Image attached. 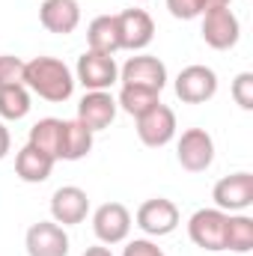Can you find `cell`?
<instances>
[{"label":"cell","mask_w":253,"mask_h":256,"mask_svg":"<svg viewBox=\"0 0 253 256\" xmlns=\"http://www.w3.org/2000/svg\"><path fill=\"white\" fill-rule=\"evenodd\" d=\"M27 254L30 256H68V236L57 220H39L27 230Z\"/></svg>","instance_id":"10"},{"label":"cell","mask_w":253,"mask_h":256,"mask_svg":"<svg viewBox=\"0 0 253 256\" xmlns=\"http://www.w3.org/2000/svg\"><path fill=\"white\" fill-rule=\"evenodd\" d=\"M137 226L146 236H170L179 226V208L170 200H164V196L146 200L137 208Z\"/></svg>","instance_id":"11"},{"label":"cell","mask_w":253,"mask_h":256,"mask_svg":"<svg viewBox=\"0 0 253 256\" xmlns=\"http://www.w3.org/2000/svg\"><path fill=\"white\" fill-rule=\"evenodd\" d=\"M238 36H242V24L230 6H218V9L202 12V39L208 48L226 51L238 42Z\"/></svg>","instance_id":"3"},{"label":"cell","mask_w":253,"mask_h":256,"mask_svg":"<svg viewBox=\"0 0 253 256\" xmlns=\"http://www.w3.org/2000/svg\"><path fill=\"white\" fill-rule=\"evenodd\" d=\"M92 230L102 244H120L131 232V214L122 202H104L92 214Z\"/></svg>","instance_id":"8"},{"label":"cell","mask_w":253,"mask_h":256,"mask_svg":"<svg viewBox=\"0 0 253 256\" xmlns=\"http://www.w3.org/2000/svg\"><path fill=\"white\" fill-rule=\"evenodd\" d=\"M30 114V92L24 84L0 86V116L3 120H24Z\"/></svg>","instance_id":"21"},{"label":"cell","mask_w":253,"mask_h":256,"mask_svg":"<svg viewBox=\"0 0 253 256\" xmlns=\"http://www.w3.org/2000/svg\"><path fill=\"white\" fill-rule=\"evenodd\" d=\"M84 256H114L108 248H102V244H96V248H86L84 250Z\"/></svg>","instance_id":"29"},{"label":"cell","mask_w":253,"mask_h":256,"mask_svg":"<svg viewBox=\"0 0 253 256\" xmlns=\"http://www.w3.org/2000/svg\"><path fill=\"white\" fill-rule=\"evenodd\" d=\"M161 98H158V92L155 90H146V86H128V84H122V90H120V108L126 110V114H131L134 120L137 116H143L149 108H155Z\"/></svg>","instance_id":"22"},{"label":"cell","mask_w":253,"mask_h":256,"mask_svg":"<svg viewBox=\"0 0 253 256\" xmlns=\"http://www.w3.org/2000/svg\"><path fill=\"white\" fill-rule=\"evenodd\" d=\"M116 21H120L122 48H128V51H143L155 36V24H152L149 12H143V9H126L116 15Z\"/></svg>","instance_id":"14"},{"label":"cell","mask_w":253,"mask_h":256,"mask_svg":"<svg viewBox=\"0 0 253 256\" xmlns=\"http://www.w3.org/2000/svg\"><path fill=\"white\" fill-rule=\"evenodd\" d=\"M212 200L220 212H244L253 206V176L250 173H232V176H224L214 191Z\"/></svg>","instance_id":"9"},{"label":"cell","mask_w":253,"mask_h":256,"mask_svg":"<svg viewBox=\"0 0 253 256\" xmlns=\"http://www.w3.org/2000/svg\"><path fill=\"white\" fill-rule=\"evenodd\" d=\"M232 98H236L238 108L253 110V72H242L232 80Z\"/></svg>","instance_id":"26"},{"label":"cell","mask_w":253,"mask_h":256,"mask_svg":"<svg viewBox=\"0 0 253 256\" xmlns=\"http://www.w3.org/2000/svg\"><path fill=\"white\" fill-rule=\"evenodd\" d=\"M116 116V102L110 92L104 90H96V92H86L78 104V122L86 126L90 131H102L114 122Z\"/></svg>","instance_id":"13"},{"label":"cell","mask_w":253,"mask_h":256,"mask_svg":"<svg viewBox=\"0 0 253 256\" xmlns=\"http://www.w3.org/2000/svg\"><path fill=\"white\" fill-rule=\"evenodd\" d=\"M86 212H90V196L80 191V188H74V185L57 188L54 196H51V214H54V220L63 224V226L80 224V220L86 218Z\"/></svg>","instance_id":"15"},{"label":"cell","mask_w":253,"mask_h":256,"mask_svg":"<svg viewBox=\"0 0 253 256\" xmlns=\"http://www.w3.org/2000/svg\"><path fill=\"white\" fill-rule=\"evenodd\" d=\"M232 0H167V9L173 18H182V21H190V18H200L202 12L208 9H218V6H230Z\"/></svg>","instance_id":"24"},{"label":"cell","mask_w":253,"mask_h":256,"mask_svg":"<svg viewBox=\"0 0 253 256\" xmlns=\"http://www.w3.org/2000/svg\"><path fill=\"white\" fill-rule=\"evenodd\" d=\"M173 134H176V114L161 102L155 108H149L143 116H137V137L152 149L167 146L173 140Z\"/></svg>","instance_id":"6"},{"label":"cell","mask_w":253,"mask_h":256,"mask_svg":"<svg viewBox=\"0 0 253 256\" xmlns=\"http://www.w3.org/2000/svg\"><path fill=\"white\" fill-rule=\"evenodd\" d=\"M60 140H63V120H39L36 126L30 128V146H36L39 152L51 155L54 161H60Z\"/></svg>","instance_id":"20"},{"label":"cell","mask_w":253,"mask_h":256,"mask_svg":"<svg viewBox=\"0 0 253 256\" xmlns=\"http://www.w3.org/2000/svg\"><path fill=\"white\" fill-rule=\"evenodd\" d=\"M78 80L96 92V90H110L120 80V68L110 54H98V51H86L78 57Z\"/></svg>","instance_id":"5"},{"label":"cell","mask_w":253,"mask_h":256,"mask_svg":"<svg viewBox=\"0 0 253 256\" xmlns=\"http://www.w3.org/2000/svg\"><path fill=\"white\" fill-rule=\"evenodd\" d=\"M92 149V131L78 120H63V140H60V161H80Z\"/></svg>","instance_id":"19"},{"label":"cell","mask_w":253,"mask_h":256,"mask_svg":"<svg viewBox=\"0 0 253 256\" xmlns=\"http://www.w3.org/2000/svg\"><path fill=\"white\" fill-rule=\"evenodd\" d=\"M122 256H164V254H161V248H155L152 242L134 238V242H128V248L122 250Z\"/></svg>","instance_id":"27"},{"label":"cell","mask_w":253,"mask_h":256,"mask_svg":"<svg viewBox=\"0 0 253 256\" xmlns=\"http://www.w3.org/2000/svg\"><path fill=\"white\" fill-rule=\"evenodd\" d=\"M12 84H24V60L3 54L0 57V86H12Z\"/></svg>","instance_id":"25"},{"label":"cell","mask_w":253,"mask_h":256,"mask_svg":"<svg viewBox=\"0 0 253 256\" xmlns=\"http://www.w3.org/2000/svg\"><path fill=\"white\" fill-rule=\"evenodd\" d=\"M176 155H179V164H182L188 173H202V170H208L212 161H214V140H212V134L202 131V128H188V131L179 137Z\"/></svg>","instance_id":"4"},{"label":"cell","mask_w":253,"mask_h":256,"mask_svg":"<svg viewBox=\"0 0 253 256\" xmlns=\"http://www.w3.org/2000/svg\"><path fill=\"white\" fill-rule=\"evenodd\" d=\"M51 170H54V158L45 155V152H39V149L30 146V143L15 155V173H18V179H24V182H30V185L45 182V179L51 176Z\"/></svg>","instance_id":"18"},{"label":"cell","mask_w":253,"mask_h":256,"mask_svg":"<svg viewBox=\"0 0 253 256\" xmlns=\"http://www.w3.org/2000/svg\"><path fill=\"white\" fill-rule=\"evenodd\" d=\"M226 250L248 254L253 250V220L248 214H236L226 224Z\"/></svg>","instance_id":"23"},{"label":"cell","mask_w":253,"mask_h":256,"mask_svg":"<svg viewBox=\"0 0 253 256\" xmlns=\"http://www.w3.org/2000/svg\"><path fill=\"white\" fill-rule=\"evenodd\" d=\"M24 86L45 102H66L74 92V78L63 60L33 57L30 63H24Z\"/></svg>","instance_id":"1"},{"label":"cell","mask_w":253,"mask_h":256,"mask_svg":"<svg viewBox=\"0 0 253 256\" xmlns=\"http://www.w3.org/2000/svg\"><path fill=\"white\" fill-rule=\"evenodd\" d=\"M9 146H12V137H9V131H6V126L0 122V161L6 158V152H9Z\"/></svg>","instance_id":"28"},{"label":"cell","mask_w":253,"mask_h":256,"mask_svg":"<svg viewBox=\"0 0 253 256\" xmlns=\"http://www.w3.org/2000/svg\"><path fill=\"white\" fill-rule=\"evenodd\" d=\"M120 80L128 86H146V90L161 92L167 84V66L158 57H131L120 72Z\"/></svg>","instance_id":"12"},{"label":"cell","mask_w":253,"mask_h":256,"mask_svg":"<svg viewBox=\"0 0 253 256\" xmlns=\"http://www.w3.org/2000/svg\"><path fill=\"white\" fill-rule=\"evenodd\" d=\"M39 21L45 30L68 36L80 24V6H78V0H45L39 9Z\"/></svg>","instance_id":"16"},{"label":"cell","mask_w":253,"mask_h":256,"mask_svg":"<svg viewBox=\"0 0 253 256\" xmlns=\"http://www.w3.org/2000/svg\"><path fill=\"white\" fill-rule=\"evenodd\" d=\"M226 224L230 214L220 208H200L188 220L190 242L202 250H226Z\"/></svg>","instance_id":"2"},{"label":"cell","mask_w":253,"mask_h":256,"mask_svg":"<svg viewBox=\"0 0 253 256\" xmlns=\"http://www.w3.org/2000/svg\"><path fill=\"white\" fill-rule=\"evenodd\" d=\"M218 92V74L208 66H188L176 78V96L185 104H202Z\"/></svg>","instance_id":"7"},{"label":"cell","mask_w":253,"mask_h":256,"mask_svg":"<svg viewBox=\"0 0 253 256\" xmlns=\"http://www.w3.org/2000/svg\"><path fill=\"white\" fill-rule=\"evenodd\" d=\"M86 42H90V51H98V54H116L122 48V39H120V21L116 15H98L90 21V30H86Z\"/></svg>","instance_id":"17"}]
</instances>
